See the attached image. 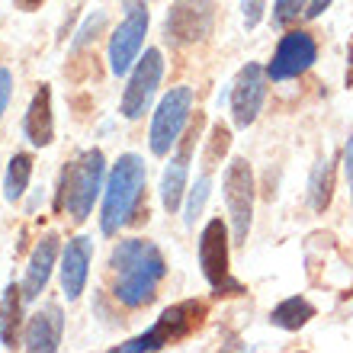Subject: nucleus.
Wrapping results in <instances>:
<instances>
[{"mask_svg":"<svg viewBox=\"0 0 353 353\" xmlns=\"http://www.w3.org/2000/svg\"><path fill=\"white\" fill-rule=\"evenodd\" d=\"M110 263L116 270V299L125 308L151 305L158 296L161 279L168 276V261H164L161 248L141 241V238L116 244Z\"/></svg>","mask_w":353,"mask_h":353,"instance_id":"nucleus-1","label":"nucleus"},{"mask_svg":"<svg viewBox=\"0 0 353 353\" xmlns=\"http://www.w3.org/2000/svg\"><path fill=\"white\" fill-rule=\"evenodd\" d=\"M145 183H148V170L139 154H122L106 183L103 196V215H100V232L106 238L119 234L125 225H139L141 215H148L145 205Z\"/></svg>","mask_w":353,"mask_h":353,"instance_id":"nucleus-2","label":"nucleus"},{"mask_svg":"<svg viewBox=\"0 0 353 353\" xmlns=\"http://www.w3.org/2000/svg\"><path fill=\"white\" fill-rule=\"evenodd\" d=\"M103 176H106V158H103V151L93 148V151L77 154V158L71 161V164H65V170H61L58 193H55V212H68L74 222H84L103 190Z\"/></svg>","mask_w":353,"mask_h":353,"instance_id":"nucleus-3","label":"nucleus"},{"mask_svg":"<svg viewBox=\"0 0 353 353\" xmlns=\"http://www.w3.org/2000/svg\"><path fill=\"white\" fill-rule=\"evenodd\" d=\"M209 315V305L205 302H196V299H186V302H176L170 305L164 315L154 321V325L145 331V334L132 337L125 344H119L112 353H141V350H164L170 344H180L186 337L199 331Z\"/></svg>","mask_w":353,"mask_h":353,"instance_id":"nucleus-4","label":"nucleus"},{"mask_svg":"<svg viewBox=\"0 0 353 353\" xmlns=\"http://www.w3.org/2000/svg\"><path fill=\"white\" fill-rule=\"evenodd\" d=\"M199 267H203L209 286L215 289V296H244L248 292L228 270V228L222 219H212L199 234Z\"/></svg>","mask_w":353,"mask_h":353,"instance_id":"nucleus-5","label":"nucleus"},{"mask_svg":"<svg viewBox=\"0 0 353 353\" xmlns=\"http://www.w3.org/2000/svg\"><path fill=\"white\" fill-rule=\"evenodd\" d=\"M190 112H193V90L190 87H176L170 90L164 100L158 103V112H154V119H151V151L164 158L170 148L176 145L180 139V132L186 129V122H190Z\"/></svg>","mask_w":353,"mask_h":353,"instance_id":"nucleus-6","label":"nucleus"},{"mask_svg":"<svg viewBox=\"0 0 353 353\" xmlns=\"http://www.w3.org/2000/svg\"><path fill=\"white\" fill-rule=\"evenodd\" d=\"M225 186V205L232 215V228H234V241L244 244L248 232H251V215H254V174L251 164L244 158H234L222 176Z\"/></svg>","mask_w":353,"mask_h":353,"instance_id":"nucleus-7","label":"nucleus"},{"mask_svg":"<svg viewBox=\"0 0 353 353\" xmlns=\"http://www.w3.org/2000/svg\"><path fill=\"white\" fill-rule=\"evenodd\" d=\"M212 0H174V7L168 10V19H164V32H168V42H174V46H193L212 32Z\"/></svg>","mask_w":353,"mask_h":353,"instance_id":"nucleus-8","label":"nucleus"},{"mask_svg":"<svg viewBox=\"0 0 353 353\" xmlns=\"http://www.w3.org/2000/svg\"><path fill=\"white\" fill-rule=\"evenodd\" d=\"M161 74H164V58H161L158 48H148L139 58V65L129 77V87L122 93V116L125 119H141L145 116V110L151 106L154 90L161 84Z\"/></svg>","mask_w":353,"mask_h":353,"instance_id":"nucleus-9","label":"nucleus"},{"mask_svg":"<svg viewBox=\"0 0 353 353\" xmlns=\"http://www.w3.org/2000/svg\"><path fill=\"white\" fill-rule=\"evenodd\" d=\"M318 61V46L315 39L296 29V32H286L279 39L276 52H273V61L267 65V77L270 81H292V77L305 74L308 68Z\"/></svg>","mask_w":353,"mask_h":353,"instance_id":"nucleus-10","label":"nucleus"},{"mask_svg":"<svg viewBox=\"0 0 353 353\" xmlns=\"http://www.w3.org/2000/svg\"><path fill=\"white\" fill-rule=\"evenodd\" d=\"M145 32H148V10H145V7L129 10V13H125V19L119 23V29H116V32H112V39H110V71L116 77L129 74L132 61H139Z\"/></svg>","mask_w":353,"mask_h":353,"instance_id":"nucleus-11","label":"nucleus"},{"mask_svg":"<svg viewBox=\"0 0 353 353\" xmlns=\"http://www.w3.org/2000/svg\"><path fill=\"white\" fill-rule=\"evenodd\" d=\"M267 71L261 65H248L241 68V74L232 87V116L238 129H248L263 110V100H267Z\"/></svg>","mask_w":353,"mask_h":353,"instance_id":"nucleus-12","label":"nucleus"},{"mask_svg":"<svg viewBox=\"0 0 353 353\" xmlns=\"http://www.w3.org/2000/svg\"><path fill=\"white\" fill-rule=\"evenodd\" d=\"M199 129H203V119L196 116V122H190V129H186L180 151L170 158V164L164 168V176H161V203H164L168 212H176L180 203H183L186 176H190V154H193V145L199 139Z\"/></svg>","mask_w":353,"mask_h":353,"instance_id":"nucleus-13","label":"nucleus"},{"mask_svg":"<svg viewBox=\"0 0 353 353\" xmlns=\"http://www.w3.org/2000/svg\"><path fill=\"white\" fill-rule=\"evenodd\" d=\"M61 334H65V312H61V305L48 302L46 308H39L36 315L29 318L23 347L32 353H52L61 344Z\"/></svg>","mask_w":353,"mask_h":353,"instance_id":"nucleus-14","label":"nucleus"},{"mask_svg":"<svg viewBox=\"0 0 353 353\" xmlns=\"http://www.w3.org/2000/svg\"><path fill=\"white\" fill-rule=\"evenodd\" d=\"M90 257H93V241L90 238H74L68 241L65 257H61V289H65L68 302L81 299L90 276Z\"/></svg>","mask_w":353,"mask_h":353,"instance_id":"nucleus-15","label":"nucleus"},{"mask_svg":"<svg viewBox=\"0 0 353 353\" xmlns=\"http://www.w3.org/2000/svg\"><path fill=\"white\" fill-rule=\"evenodd\" d=\"M55 257H58V234H46V238L36 244V251H32L29 267H26V279H23V296H26V302H32V299H39L46 292L52 267H55Z\"/></svg>","mask_w":353,"mask_h":353,"instance_id":"nucleus-16","label":"nucleus"},{"mask_svg":"<svg viewBox=\"0 0 353 353\" xmlns=\"http://www.w3.org/2000/svg\"><path fill=\"white\" fill-rule=\"evenodd\" d=\"M23 132L26 139L36 145V148H46L55 139V122H52V87L42 84L32 97L26 110V119H23Z\"/></svg>","mask_w":353,"mask_h":353,"instance_id":"nucleus-17","label":"nucleus"},{"mask_svg":"<svg viewBox=\"0 0 353 353\" xmlns=\"http://www.w3.org/2000/svg\"><path fill=\"white\" fill-rule=\"evenodd\" d=\"M23 286L17 283H10L3 289V296H0V344L13 350L17 347V334H19V321H23Z\"/></svg>","mask_w":353,"mask_h":353,"instance_id":"nucleus-18","label":"nucleus"},{"mask_svg":"<svg viewBox=\"0 0 353 353\" xmlns=\"http://www.w3.org/2000/svg\"><path fill=\"white\" fill-rule=\"evenodd\" d=\"M331 196H334V161L321 158L312 170V180H308V199H312V209L315 212H325L331 205Z\"/></svg>","mask_w":353,"mask_h":353,"instance_id":"nucleus-19","label":"nucleus"},{"mask_svg":"<svg viewBox=\"0 0 353 353\" xmlns=\"http://www.w3.org/2000/svg\"><path fill=\"white\" fill-rule=\"evenodd\" d=\"M315 318V308L308 305L305 299H286V302H279L273 312H270V325L283 327V331H299V327H305L308 321Z\"/></svg>","mask_w":353,"mask_h":353,"instance_id":"nucleus-20","label":"nucleus"},{"mask_svg":"<svg viewBox=\"0 0 353 353\" xmlns=\"http://www.w3.org/2000/svg\"><path fill=\"white\" fill-rule=\"evenodd\" d=\"M29 176H32V158H29L26 151H17L10 158L7 176H3V196H7V203L23 199V193H26V186H29Z\"/></svg>","mask_w":353,"mask_h":353,"instance_id":"nucleus-21","label":"nucleus"},{"mask_svg":"<svg viewBox=\"0 0 353 353\" xmlns=\"http://www.w3.org/2000/svg\"><path fill=\"white\" fill-rule=\"evenodd\" d=\"M209 186H212L209 174H203L193 186H190V203H186V225H196V219H199V212H203L205 199H209Z\"/></svg>","mask_w":353,"mask_h":353,"instance_id":"nucleus-22","label":"nucleus"},{"mask_svg":"<svg viewBox=\"0 0 353 353\" xmlns=\"http://www.w3.org/2000/svg\"><path fill=\"white\" fill-rule=\"evenodd\" d=\"M103 26H106V13H103V10H97L93 17H87L84 26L77 29V36H74V42H71V48H74V52H81L84 46H90L93 39L103 32Z\"/></svg>","mask_w":353,"mask_h":353,"instance_id":"nucleus-23","label":"nucleus"},{"mask_svg":"<svg viewBox=\"0 0 353 353\" xmlns=\"http://www.w3.org/2000/svg\"><path fill=\"white\" fill-rule=\"evenodd\" d=\"M228 145H232V132L225 129V125H215L212 139H209V148H205V170H212L219 164V158L228 151Z\"/></svg>","mask_w":353,"mask_h":353,"instance_id":"nucleus-24","label":"nucleus"},{"mask_svg":"<svg viewBox=\"0 0 353 353\" xmlns=\"http://www.w3.org/2000/svg\"><path fill=\"white\" fill-rule=\"evenodd\" d=\"M308 7V0H276V7H273V26H289V23H296L299 13Z\"/></svg>","mask_w":353,"mask_h":353,"instance_id":"nucleus-25","label":"nucleus"},{"mask_svg":"<svg viewBox=\"0 0 353 353\" xmlns=\"http://www.w3.org/2000/svg\"><path fill=\"white\" fill-rule=\"evenodd\" d=\"M263 7H267V0H244V26L248 29H254L257 23H261V17H263Z\"/></svg>","mask_w":353,"mask_h":353,"instance_id":"nucleus-26","label":"nucleus"},{"mask_svg":"<svg viewBox=\"0 0 353 353\" xmlns=\"http://www.w3.org/2000/svg\"><path fill=\"white\" fill-rule=\"evenodd\" d=\"M10 97H13V74H10L7 68H0V116L7 112Z\"/></svg>","mask_w":353,"mask_h":353,"instance_id":"nucleus-27","label":"nucleus"},{"mask_svg":"<svg viewBox=\"0 0 353 353\" xmlns=\"http://www.w3.org/2000/svg\"><path fill=\"white\" fill-rule=\"evenodd\" d=\"M344 168H347V180H350V199H353V135L347 139V148H344Z\"/></svg>","mask_w":353,"mask_h":353,"instance_id":"nucleus-28","label":"nucleus"},{"mask_svg":"<svg viewBox=\"0 0 353 353\" xmlns=\"http://www.w3.org/2000/svg\"><path fill=\"white\" fill-rule=\"evenodd\" d=\"M327 7H331V0H308L305 17H308V19H315V17H321V13H325Z\"/></svg>","mask_w":353,"mask_h":353,"instance_id":"nucleus-29","label":"nucleus"},{"mask_svg":"<svg viewBox=\"0 0 353 353\" xmlns=\"http://www.w3.org/2000/svg\"><path fill=\"white\" fill-rule=\"evenodd\" d=\"M347 87H353V36H350V46H347Z\"/></svg>","mask_w":353,"mask_h":353,"instance_id":"nucleus-30","label":"nucleus"},{"mask_svg":"<svg viewBox=\"0 0 353 353\" xmlns=\"http://www.w3.org/2000/svg\"><path fill=\"white\" fill-rule=\"evenodd\" d=\"M17 7L29 13V10H39V7H42V0H17Z\"/></svg>","mask_w":353,"mask_h":353,"instance_id":"nucleus-31","label":"nucleus"},{"mask_svg":"<svg viewBox=\"0 0 353 353\" xmlns=\"http://www.w3.org/2000/svg\"><path fill=\"white\" fill-rule=\"evenodd\" d=\"M125 3V10H135V7H145V0H122Z\"/></svg>","mask_w":353,"mask_h":353,"instance_id":"nucleus-32","label":"nucleus"}]
</instances>
